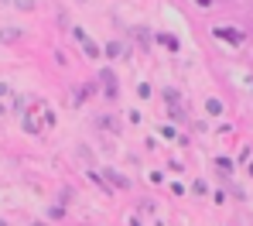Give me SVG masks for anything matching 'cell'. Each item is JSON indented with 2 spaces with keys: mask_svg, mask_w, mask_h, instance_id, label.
<instances>
[{
  "mask_svg": "<svg viewBox=\"0 0 253 226\" xmlns=\"http://www.w3.org/2000/svg\"><path fill=\"white\" fill-rule=\"evenodd\" d=\"M215 35H219V38H229V42H243V35H240V31H229V28H222V24L215 28Z\"/></svg>",
  "mask_w": 253,
  "mask_h": 226,
  "instance_id": "6da1fadb",
  "label": "cell"
},
{
  "mask_svg": "<svg viewBox=\"0 0 253 226\" xmlns=\"http://www.w3.org/2000/svg\"><path fill=\"white\" fill-rule=\"evenodd\" d=\"M195 3H202V7H209V3H212V0H195Z\"/></svg>",
  "mask_w": 253,
  "mask_h": 226,
  "instance_id": "7a4b0ae2",
  "label": "cell"
}]
</instances>
